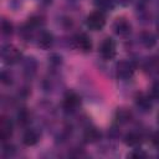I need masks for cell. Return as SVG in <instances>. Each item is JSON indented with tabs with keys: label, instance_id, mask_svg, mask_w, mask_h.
<instances>
[{
	"label": "cell",
	"instance_id": "cell-2",
	"mask_svg": "<svg viewBox=\"0 0 159 159\" xmlns=\"http://www.w3.org/2000/svg\"><path fill=\"white\" fill-rule=\"evenodd\" d=\"M99 52H101V55L104 60H112L116 56V52H117L116 51V42L111 37L104 39V41L101 43Z\"/></svg>",
	"mask_w": 159,
	"mask_h": 159
},
{
	"label": "cell",
	"instance_id": "cell-10",
	"mask_svg": "<svg viewBox=\"0 0 159 159\" xmlns=\"http://www.w3.org/2000/svg\"><path fill=\"white\" fill-rule=\"evenodd\" d=\"M52 42H53V36H52V34H50V32H47V31H42V32L40 34L39 41H37V43H39L40 47H42V48H48V47H51Z\"/></svg>",
	"mask_w": 159,
	"mask_h": 159
},
{
	"label": "cell",
	"instance_id": "cell-11",
	"mask_svg": "<svg viewBox=\"0 0 159 159\" xmlns=\"http://www.w3.org/2000/svg\"><path fill=\"white\" fill-rule=\"evenodd\" d=\"M94 5L99 9V11H108L114 7L113 0H94Z\"/></svg>",
	"mask_w": 159,
	"mask_h": 159
},
{
	"label": "cell",
	"instance_id": "cell-16",
	"mask_svg": "<svg viewBox=\"0 0 159 159\" xmlns=\"http://www.w3.org/2000/svg\"><path fill=\"white\" fill-rule=\"evenodd\" d=\"M1 27H2V32H4L5 35H10V34L12 32V25L10 24V21L4 20V21H2Z\"/></svg>",
	"mask_w": 159,
	"mask_h": 159
},
{
	"label": "cell",
	"instance_id": "cell-14",
	"mask_svg": "<svg viewBox=\"0 0 159 159\" xmlns=\"http://www.w3.org/2000/svg\"><path fill=\"white\" fill-rule=\"evenodd\" d=\"M99 133L96 130V129H89L87 133H86V140L87 142H94L99 138Z\"/></svg>",
	"mask_w": 159,
	"mask_h": 159
},
{
	"label": "cell",
	"instance_id": "cell-7",
	"mask_svg": "<svg viewBox=\"0 0 159 159\" xmlns=\"http://www.w3.org/2000/svg\"><path fill=\"white\" fill-rule=\"evenodd\" d=\"M113 30H114V32H116L117 35L124 36V35L129 34V31H130V25H129V22H128L127 20H124V19H118V20L114 22V25H113Z\"/></svg>",
	"mask_w": 159,
	"mask_h": 159
},
{
	"label": "cell",
	"instance_id": "cell-19",
	"mask_svg": "<svg viewBox=\"0 0 159 159\" xmlns=\"http://www.w3.org/2000/svg\"><path fill=\"white\" fill-rule=\"evenodd\" d=\"M158 123H159V114H158Z\"/></svg>",
	"mask_w": 159,
	"mask_h": 159
},
{
	"label": "cell",
	"instance_id": "cell-20",
	"mask_svg": "<svg viewBox=\"0 0 159 159\" xmlns=\"http://www.w3.org/2000/svg\"><path fill=\"white\" fill-rule=\"evenodd\" d=\"M158 32H159V25H158Z\"/></svg>",
	"mask_w": 159,
	"mask_h": 159
},
{
	"label": "cell",
	"instance_id": "cell-4",
	"mask_svg": "<svg viewBox=\"0 0 159 159\" xmlns=\"http://www.w3.org/2000/svg\"><path fill=\"white\" fill-rule=\"evenodd\" d=\"M133 72H134V66L129 61H120L117 65V76L119 78L127 80L133 75Z\"/></svg>",
	"mask_w": 159,
	"mask_h": 159
},
{
	"label": "cell",
	"instance_id": "cell-6",
	"mask_svg": "<svg viewBox=\"0 0 159 159\" xmlns=\"http://www.w3.org/2000/svg\"><path fill=\"white\" fill-rule=\"evenodd\" d=\"M80 103V98L76 93L73 92H70L65 96V99H63V108L66 111H75L77 108Z\"/></svg>",
	"mask_w": 159,
	"mask_h": 159
},
{
	"label": "cell",
	"instance_id": "cell-9",
	"mask_svg": "<svg viewBox=\"0 0 159 159\" xmlns=\"http://www.w3.org/2000/svg\"><path fill=\"white\" fill-rule=\"evenodd\" d=\"M22 142H24V144L27 145V147L35 145V144L39 142V134H37V132L34 130V129L26 130V132L24 133V135H22Z\"/></svg>",
	"mask_w": 159,
	"mask_h": 159
},
{
	"label": "cell",
	"instance_id": "cell-15",
	"mask_svg": "<svg viewBox=\"0 0 159 159\" xmlns=\"http://www.w3.org/2000/svg\"><path fill=\"white\" fill-rule=\"evenodd\" d=\"M137 104H138L140 108H143L144 111H147V109L150 108V102H149V99L145 98V97H138V99H137Z\"/></svg>",
	"mask_w": 159,
	"mask_h": 159
},
{
	"label": "cell",
	"instance_id": "cell-18",
	"mask_svg": "<svg viewBox=\"0 0 159 159\" xmlns=\"http://www.w3.org/2000/svg\"><path fill=\"white\" fill-rule=\"evenodd\" d=\"M132 157H145V154L144 153H134V154H132Z\"/></svg>",
	"mask_w": 159,
	"mask_h": 159
},
{
	"label": "cell",
	"instance_id": "cell-5",
	"mask_svg": "<svg viewBox=\"0 0 159 159\" xmlns=\"http://www.w3.org/2000/svg\"><path fill=\"white\" fill-rule=\"evenodd\" d=\"M73 43H75V46L78 50H81L83 52H88L92 48L91 39L86 34H78V35H76L75 39H73Z\"/></svg>",
	"mask_w": 159,
	"mask_h": 159
},
{
	"label": "cell",
	"instance_id": "cell-17",
	"mask_svg": "<svg viewBox=\"0 0 159 159\" xmlns=\"http://www.w3.org/2000/svg\"><path fill=\"white\" fill-rule=\"evenodd\" d=\"M152 142H153V144H154L155 147L159 148V132H155V133L153 134V137H152Z\"/></svg>",
	"mask_w": 159,
	"mask_h": 159
},
{
	"label": "cell",
	"instance_id": "cell-12",
	"mask_svg": "<svg viewBox=\"0 0 159 159\" xmlns=\"http://www.w3.org/2000/svg\"><path fill=\"white\" fill-rule=\"evenodd\" d=\"M124 142H125V144L129 145V147H135V145H138V144L140 143V135L132 132V133H129V134L125 135Z\"/></svg>",
	"mask_w": 159,
	"mask_h": 159
},
{
	"label": "cell",
	"instance_id": "cell-1",
	"mask_svg": "<svg viewBox=\"0 0 159 159\" xmlns=\"http://www.w3.org/2000/svg\"><path fill=\"white\" fill-rule=\"evenodd\" d=\"M86 25L92 31H99V30H102L104 27V25H106V16H104V14L102 11H99V10L93 11L92 14H89L87 16Z\"/></svg>",
	"mask_w": 159,
	"mask_h": 159
},
{
	"label": "cell",
	"instance_id": "cell-3",
	"mask_svg": "<svg viewBox=\"0 0 159 159\" xmlns=\"http://www.w3.org/2000/svg\"><path fill=\"white\" fill-rule=\"evenodd\" d=\"M20 56H21L20 51L14 46L9 45V46L4 47V50H2V58H4V61L6 63H10V65L11 63H16L20 60Z\"/></svg>",
	"mask_w": 159,
	"mask_h": 159
},
{
	"label": "cell",
	"instance_id": "cell-13",
	"mask_svg": "<svg viewBox=\"0 0 159 159\" xmlns=\"http://www.w3.org/2000/svg\"><path fill=\"white\" fill-rule=\"evenodd\" d=\"M142 41H143V43H144L147 47H152V46H154V45H155V37H154L152 34H149V32L143 34Z\"/></svg>",
	"mask_w": 159,
	"mask_h": 159
},
{
	"label": "cell",
	"instance_id": "cell-8",
	"mask_svg": "<svg viewBox=\"0 0 159 159\" xmlns=\"http://www.w3.org/2000/svg\"><path fill=\"white\" fill-rule=\"evenodd\" d=\"M12 134V124L10 120L7 119H2L0 123V138L2 140H6L7 138H10Z\"/></svg>",
	"mask_w": 159,
	"mask_h": 159
}]
</instances>
